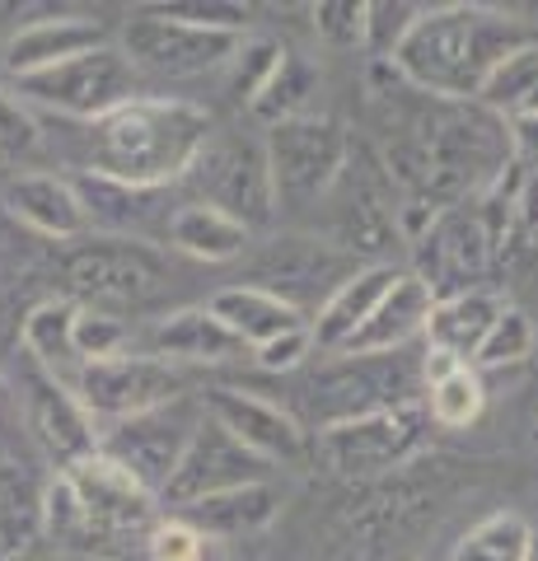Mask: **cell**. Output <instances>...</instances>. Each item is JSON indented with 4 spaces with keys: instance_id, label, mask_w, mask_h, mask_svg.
<instances>
[{
    "instance_id": "18",
    "label": "cell",
    "mask_w": 538,
    "mask_h": 561,
    "mask_svg": "<svg viewBox=\"0 0 538 561\" xmlns=\"http://www.w3.org/2000/svg\"><path fill=\"white\" fill-rule=\"evenodd\" d=\"M28 426H33V435H38V445L61 463V472L76 468L80 459H90V454L99 449V426L90 421V412L80 408L66 383L47 379L43 370H33Z\"/></svg>"
},
{
    "instance_id": "45",
    "label": "cell",
    "mask_w": 538,
    "mask_h": 561,
    "mask_svg": "<svg viewBox=\"0 0 538 561\" xmlns=\"http://www.w3.org/2000/svg\"><path fill=\"white\" fill-rule=\"evenodd\" d=\"M534 183H538V169H534Z\"/></svg>"
},
{
    "instance_id": "24",
    "label": "cell",
    "mask_w": 538,
    "mask_h": 561,
    "mask_svg": "<svg viewBox=\"0 0 538 561\" xmlns=\"http://www.w3.org/2000/svg\"><path fill=\"white\" fill-rule=\"evenodd\" d=\"M206 309H211L249 351L272 342V337H282V332L309 328L300 305H290V300H282V295H272L263 286H225L206 300Z\"/></svg>"
},
{
    "instance_id": "8",
    "label": "cell",
    "mask_w": 538,
    "mask_h": 561,
    "mask_svg": "<svg viewBox=\"0 0 538 561\" xmlns=\"http://www.w3.org/2000/svg\"><path fill=\"white\" fill-rule=\"evenodd\" d=\"M197 421H202V408H193L187 398L164 402V408H154V412L99 426V454L113 459L136 486L150 491L154 505H160V491L169 486L173 468H179L183 449L197 431Z\"/></svg>"
},
{
    "instance_id": "14",
    "label": "cell",
    "mask_w": 538,
    "mask_h": 561,
    "mask_svg": "<svg viewBox=\"0 0 538 561\" xmlns=\"http://www.w3.org/2000/svg\"><path fill=\"white\" fill-rule=\"evenodd\" d=\"M202 412L211 416L216 426L230 431L249 454H257L267 468L305 459V449H309V435L300 426V416L286 412L282 402H272L263 393L225 389V383H220V389H206Z\"/></svg>"
},
{
    "instance_id": "2",
    "label": "cell",
    "mask_w": 538,
    "mask_h": 561,
    "mask_svg": "<svg viewBox=\"0 0 538 561\" xmlns=\"http://www.w3.org/2000/svg\"><path fill=\"white\" fill-rule=\"evenodd\" d=\"M206 136H211V113L202 103L141 94L99 122H84V173L123 187L164 192L183 183Z\"/></svg>"
},
{
    "instance_id": "33",
    "label": "cell",
    "mask_w": 538,
    "mask_h": 561,
    "mask_svg": "<svg viewBox=\"0 0 538 561\" xmlns=\"http://www.w3.org/2000/svg\"><path fill=\"white\" fill-rule=\"evenodd\" d=\"M534 342H538V332L529 323V313L525 309H501L496 313V323L488 328V337L478 342L473 351V370H506V365H519V360H529L534 356Z\"/></svg>"
},
{
    "instance_id": "41",
    "label": "cell",
    "mask_w": 538,
    "mask_h": 561,
    "mask_svg": "<svg viewBox=\"0 0 538 561\" xmlns=\"http://www.w3.org/2000/svg\"><path fill=\"white\" fill-rule=\"evenodd\" d=\"M305 356H314L309 328H295V332H282V337H272L263 346H253L257 370H267V375H286V370H295V365H305Z\"/></svg>"
},
{
    "instance_id": "32",
    "label": "cell",
    "mask_w": 538,
    "mask_h": 561,
    "mask_svg": "<svg viewBox=\"0 0 538 561\" xmlns=\"http://www.w3.org/2000/svg\"><path fill=\"white\" fill-rule=\"evenodd\" d=\"M38 501H43V491H33L24 478H14V472H0V557H10L43 538Z\"/></svg>"
},
{
    "instance_id": "43",
    "label": "cell",
    "mask_w": 538,
    "mask_h": 561,
    "mask_svg": "<svg viewBox=\"0 0 538 561\" xmlns=\"http://www.w3.org/2000/svg\"><path fill=\"white\" fill-rule=\"evenodd\" d=\"M66 561H108L103 552H80V557H66Z\"/></svg>"
},
{
    "instance_id": "25",
    "label": "cell",
    "mask_w": 538,
    "mask_h": 561,
    "mask_svg": "<svg viewBox=\"0 0 538 561\" xmlns=\"http://www.w3.org/2000/svg\"><path fill=\"white\" fill-rule=\"evenodd\" d=\"M501 309H506V300L482 286L449 295V300H436L431 305V319H426V351H445V356L473 365V351L488 337V328L496 323Z\"/></svg>"
},
{
    "instance_id": "37",
    "label": "cell",
    "mask_w": 538,
    "mask_h": 561,
    "mask_svg": "<svg viewBox=\"0 0 538 561\" xmlns=\"http://www.w3.org/2000/svg\"><path fill=\"white\" fill-rule=\"evenodd\" d=\"M38 140L43 136H38V122H33L28 103L0 84V169L28 160V154L38 150Z\"/></svg>"
},
{
    "instance_id": "44",
    "label": "cell",
    "mask_w": 538,
    "mask_h": 561,
    "mask_svg": "<svg viewBox=\"0 0 538 561\" xmlns=\"http://www.w3.org/2000/svg\"><path fill=\"white\" fill-rule=\"evenodd\" d=\"M206 561H225V557H216V552H211V557H206Z\"/></svg>"
},
{
    "instance_id": "17",
    "label": "cell",
    "mask_w": 538,
    "mask_h": 561,
    "mask_svg": "<svg viewBox=\"0 0 538 561\" xmlns=\"http://www.w3.org/2000/svg\"><path fill=\"white\" fill-rule=\"evenodd\" d=\"M108 43V28H103L94 14H43L24 28L10 33L5 43V76L10 80H24V76H38V70H51L71 57H84Z\"/></svg>"
},
{
    "instance_id": "4",
    "label": "cell",
    "mask_w": 538,
    "mask_h": 561,
    "mask_svg": "<svg viewBox=\"0 0 538 561\" xmlns=\"http://www.w3.org/2000/svg\"><path fill=\"white\" fill-rule=\"evenodd\" d=\"M183 187L193 192V202L225 210L230 220H239L244 230H263L276 216L272 202V173H267V154L257 136H239V131H216L202 140L197 160L187 164Z\"/></svg>"
},
{
    "instance_id": "9",
    "label": "cell",
    "mask_w": 538,
    "mask_h": 561,
    "mask_svg": "<svg viewBox=\"0 0 538 561\" xmlns=\"http://www.w3.org/2000/svg\"><path fill=\"white\" fill-rule=\"evenodd\" d=\"M412 253H416V280L431 290V300H449V295H463V290H478V280L492 272L496 249H492V234L482 225L478 206L473 202H459L431 216V225L412 239Z\"/></svg>"
},
{
    "instance_id": "20",
    "label": "cell",
    "mask_w": 538,
    "mask_h": 561,
    "mask_svg": "<svg viewBox=\"0 0 538 561\" xmlns=\"http://www.w3.org/2000/svg\"><path fill=\"white\" fill-rule=\"evenodd\" d=\"M431 305H436V300H431V290L412 272H403L385 290V300L375 305L370 319L360 323L356 337L342 346V356H398L408 342L426 337Z\"/></svg>"
},
{
    "instance_id": "46",
    "label": "cell",
    "mask_w": 538,
    "mask_h": 561,
    "mask_svg": "<svg viewBox=\"0 0 538 561\" xmlns=\"http://www.w3.org/2000/svg\"><path fill=\"white\" fill-rule=\"evenodd\" d=\"M534 440H538V426H534Z\"/></svg>"
},
{
    "instance_id": "16",
    "label": "cell",
    "mask_w": 538,
    "mask_h": 561,
    "mask_svg": "<svg viewBox=\"0 0 538 561\" xmlns=\"http://www.w3.org/2000/svg\"><path fill=\"white\" fill-rule=\"evenodd\" d=\"M0 206L43 239L71 243V239L90 234V216H84L80 192L71 179H61V173H14V179H5V187H0Z\"/></svg>"
},
{
    "instance_id": "5",
    "label": "cell",
    "mask_w": 538,
    "mask_h": 561,
    "mask_svg": "<svg viewBox=\"0 0 538 561\" xmlns=\"http://www.w3.org/2000/svg\"><path fill=\"white\" fill-rule=\"evenodd\" d=\"M61 280H66V300L80 309H136L150 305L154 295L169 286L164 262L154 257L150 243L141 239H90L61 262Z\"/></svg>"
},
{
    "instance_id": "34",
    "label": "cell",
    "mask_w": 538,
    "mask_h": 561,
    "mask_svg": "<svg viewBox=\"0 0 538 561\" xmlns=\"http://www.w3.org/2000/svg\"><path fill=\"white\" fill-rule=\"evenodd\" d=\"M282 43L276 38H244L239 43V51L230 57V66H225V76H230V94H234V103H249L257 99V90L272 80V70H276V61H282Z\"/></svg>"
},
{
    "instance_id": "23",
    "label": "cell",
    "mask_w": 538,
    "mask_h": 561,
    "mask_svg": "<svg viewBox=\"0 0 538 561\" xmlns=\"http://www.w3.org/2000/svg\"><path fill=\"white\" fill-rule=\"evenodd\" d=\"M422 408L426 421H436L440 431H463L473 426L488 408V383L468 360H455L445 351H426L422 360Z\"/></svg>"
},
{
    "instance_id": "42",
    "label": "cell",
    "mask_w": 538,
    "mask_h": 561,
    "mask_svg": "<svg viewBox=\"0 0 538 561\" xmlns=\"http://www.w3.org/2000/svg\"><path fill=\"white\" fill-rule=\"evenodd\" d=\"M0 561H66L57 548H51V542H28V548H20V552H10V557H0Z\"/></svg>"
},
{
    "instance_id": "29",
    "label": "cell",
    "mask_w": 538,
    "mask_h": 561,
    "mask_svg": "<svg viewBox=\"0 0 538 561\" xmlns=\"http://www.w3.org/2000/svg\"><path fill=\"white\" fill-rule=\"evenodd\" d=\"M478 108L492 113L496 122H538V38L515 47L506 61H501L488 84L478 90Z\"/></svg>"
},
{
    "instance_id": "15",
    "label": "cell",
    "mask_w": 538,
    "mask_h": 561,
    "mask_svg": "<svg viewBox=\"0 0 538 561\" xmlns=\"http://www.w3.org/2000/svg\"><path fill=\"white\" fill-rule=\"evenodd\" d=\"M61 478L71 482V491L80 496L99 542L123 538V534H146L154 524V496L136 486L113 459H103L99 449L90 454V459H80L76 468H66Z\"/></svg>"
},
{
    "instance_id": "22",
    "label": "cell",
    "mask_w": 538,
    "mask_h": 561,
    "mask_svg": "<svg viewBox=\"0 0 538 561\" xmlns=\"http://www.w3.org/2000/svg\"><path fill=\"white\" fill-rule=\"evenodd\" d=\"M173 515L183 524H193L206 542H239L249 534H263L267 524L282 515V496H276L272 482H253V486L206 496L197 505H183V511H173Z\"/></svg>"
},
{
    "instance_id": "7",
    "label": "cell",
    "mask_w": 538,
    "mask_h": 561,
    "mask_svg": "<svg viewBox=\"0 0 538 561\" xmlns=\"http://www.w3.org/2000/svg\"><path fill=\"white\" fill-rule=\"evenodd\" d=\"M249 33H220V28H193L183 20H169L154 5L136 10L123 24V57L131 61L136 76H160V80H193L225 70Z\"/></svg>"
},
{
    "instance_id": "40",
    "label": "cell",
    "mask_w": 538,
    "mask_h": 561,
    "mask_svg": "<svg viewBox=\"0 0 538 561\" xmlns=\"http://www.w3.org/2000/svg\"><path fill=\"white\" fill-rule=\"evenodd\" d=\"M169 20H183L193 28H220V33H249V5H230V0H169L154 5Z\"/></svg>"
},
{
    "instance_id": "1",
    "label": "cell",
    "mask_w": 538,
    "mask_h": 561,
    "mask_svg": "<svg viewBox=\"0 0 538 561\" xmlns=\"http://www.w3.org/2000/svg\"><path fill=\"white\" fill-rule=\"evenodd\" d=\"M525 43H534L525 20L496 5H468V0L422 5L389 66L416 94H431L440 103H478L488 76Z\"/></svg>"
},
{
    "instance_id": "10",
    "label": "cell",
    "mask_w": 538,
    "mask_h": 561,
    "mask_svg": "<svg viewBox=\"0 0 538 561\" xmlns=\"http://www.w3.org/2000/svg\"><path fill=\"white\" fill-rule=\"evenodd\" d=\"M71 393L84 412H90L94 426H113V421H127V416H141L154 412L164 402H179L183 398V375L179 365H169L160 356H123L113 360H94L76 375Z\"/></svg>"
},
{
    "instance_id": "27",
    "label": "cell",
    "mask_w": 538,
    "mask_h": 561,
    "mask_svg": "<svg viewBox=\"0 0 538 561\" xmlns=\"http://www.w3.org/2000/svg\"><path fill=\"white\" fill-rule=\"evenodd\" d=\"M76 313L80 305H71L66 295L57 300H43L28 309L24 319V351L33 360V370H43L47 379H57L71 389L80 375V356H76Z\"/></svg>"
},
{
    "instance_id": "21",
    "label": "cell",
    "mask_w": 538,
    "mask_h": 561,
    "mask_svg": "<svg viewBox=\"0 0 538 561\" xmlns=\"http://www.w3.org/2000/svg\"><path fill=\"white\" fill-rule=\"evenodd\" d=\"M150 356H160L169 365H230V360H244L249 346L206 305H193V309H173L154 323Z\"/></svg>"
},
{
    "instance_id": "36",
    "label": "cell",
    "mask_w": 538,
    "mask_h": 561,
    "mask_svg": "<svg viewBox=\"0 0 538 561\" xmlns=\"http://www.w3.org/2000/svg\"><path fill=\"white\" fill-rule=\"evenodd\" d=\"M416 14H422V5H408V0H375V5H366V51L375 61H393V51L412 33Z\"/></svg>"
},
{
    "instance_id": "28",
    "label": "cell",
    "mask_w": 538,
    "mask_h": 561,
    "mask_svg": "<svg viewBox=\"0 0 538 561\" xmlns=\"http://www.w3.org/2000/svg\"><path fill=\"white\" fill-rule=\"evenodd\" d=\"M80 202H84V216L90 225H103L113 239H141L146 230L160 216V202L164 192H146V187H123V183H108V179H94V173H80L71 179Z\"/></svg>"
},
{
    "instance_id": "38",
    "label": "cell",
    "mask_w": 538,
    "mask_h": 561,
    "mask_svg": "<svg viewBox=\"0 0 538 561\" xmlns=\"http://www.w3.org/2000/svg\"><path fill=\"white\" fill-rule=\"evenodd\" d=\"M146 552L150 561H206L211 542H206L193 524H183L179 515H164L146 529Z\"/></svg>"
},
{
    "instance_id": "12",
    "label": "cell",
    "mask_w": 538,
    "mask_h": 561,
    "mask_svg": "<svg viewBox=\"0 0 538 561\" xmlns=\"http://www.w3.org/2000/svg\"><path fill=\"white\" fill-rule=\"evenodd\" d=\"M267 463L249 454L244 445L234 440L225 426H216L211 416L202 412L193 440H187L179 468H173L169 486L160 491V505L173 515L183 505H197L206 496H220V491H234V486H253V482H267Z\"/></svg>"
},
{
    "instance_id": "13",
    "label": "cell",
    "mask_w": 538,
    "mask_h": 561,
    "mask_svg": "<svg viewBox=\"0 0 538 561\" xmlns=\"http://www.w3.org/2000/svg\"><path fill=\"white\" fill-rule=\"evenodd\" d=\"M426 435V408L422 398L403 402L389 412H370L356 421H337V426L319 431V454L333 472H379L403 463L408 454L422 445Z\"/></svg>"
},
{
    "instance_id": "3",
    "label": "cell",
    "mask_w": 538,
    "mask_h": 561,
    "mask_svg": "<svg viewBox=\"0 0 538 561\" xmlns=\"http://www.w3.org/2000/svg\"><path fill=\"white\" fill-rule=\"evenodd\" d=\"M263 154H267L276 210H305L328 202V192L337 187L346 154H352V136L342 131L337 117L305 113L267 127Z\"/></svg>"
},
{
    "instance_id": "39",
    "label": "cell",
    "mask_w": 538,
    "mask_h": 561,
    "mask_svg": "<svg viewBox=\"0 0 538 561\" xmlns=\"http://www.w3.org/2000/svg\"><path fill=\"white\" fill-rule=\"evenodd\" d=\"M314 28L328 47H366V0H323L314 5Z\"/></svg>"
},
{
    "instance_id": "26",
    "label": "cell",
    "mask_w": 538,
    "mask_h": 561,
    "mask_svg": "<svg viewBox=\"0 0 538 561\" xmlns=\"http://www.w3.org/2000/svg\"><path fill=\"white\" fill-rule=\"evenodd\" d=\"M164 243L179 249L197 262H234L244 257V249L253 243V234L244 230L239 220H230L225 210L216 206H202V202H179L173 216L164 225Z\"/></svg>"
},
{
    "instance_id": "19",
    "label": "cell",
    "mask_w": 538,
    "mask_h": 561,
    "mask_svg": "<svg viewBox=\"0 0 538 561\" xmlns=\"http://www.w3.org/2000/svg\"><path fill=\"white\" fill-rule=\"evenodd\" d=\"M398 276H403V272H398L393 262H370V267L346 272L337 286L328 290V300L319 305V313L309 319L314 351H333V356H342V346L360 332V323L375 313V305L385 300V290L393 286Z\"/></svg>"
},
{
    "instance_id": "6",
    "label": "cell",
    "mask_w": 538,
    "mask_h": 561,
    "mask_svg": "<svg viewBox=\"0 0 538 561\" xmlns=\"http://www.w3.org/2000/svg\"><path fill=\"white\" fill-rule=\"evenodd\" d=\"M24 103H38L47 113L76 117V122H99L103 113L123 108V103L141 99V76L131 70V61L123 57L117 43H103L84 57H71L51 70H38V76L14 80Z\"/></svg>"
},
{
    "instance_id": "30",
    "label": "cell",
    "mask_w": 538,
    "mask_h": 561,
    "mask_svg": "<svg viewBox=\"0 0 538 561\" xmlns=\"http://www.w3.org/2000/svg\"><path fill=\"white\" fill-rule=\"evenodd\" d=\"M319 84H323V76L314 70V61H305L300 51H282L272 80L257 90V99L249 103V113L257 122H267V127H276V122H290V117H305V113H314L309 103H314Z\"/></svg>"
},
{
    "instance_id": "35",
    "label": "cell",
    "mask_w": 538,
    "mask_h": 561,
    "mask_svg": "<svg viewBox=\"0 0 538 561\" xmlns=\"http://www.w3.org/2000/svg\"><path fill=\"white\" fill-rule=\"evenodd\" d=\"M127 323L123 313H108V309H80L76 313V356H80V370L94 360H113L127 351Z\"/></svg>"
},
{
    "instance_id": "31",
    "label": "cell",
    "mask_w": 538,
    "mask_h": 561,
    "mask_svg": "<svg viewBox=\"0 0 538 561\" xmlns=\"http://www.w3.org/2000/svg\"><path fill=\"white\" fill-rule=\"evenodd\" d=\"M449 561H534V524L519 511H496L459 538Z\"/></svg>"
},
{
    "instance_id": "11",
    "label": "cell",
    "mask_w": 538,
    "mask_h": 561,
    "mask_svg": "<svg viewBox=\"0 0 538 561\" xmlns=\"http://www.w3.org/2000/svg\"><path fill=\"white\" fill-rule=\"evenodd\" d=\"M416 375L412 365L398 356H342V365L323 370L314 379V416H319V431L323 426H337V421H356V416H370V412H389V408H403V402H416Z\"/></svg>"
}]
</instances>
